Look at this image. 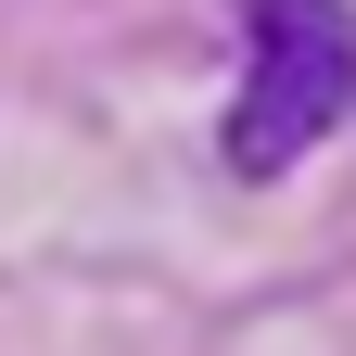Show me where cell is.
<instances>
[{"label": "cell", "mask_w": 356, "mask_h": 356, "mask_svg": "<svg viewBox=\"0 0 356 356\" xmlns=\"http://www.w3.org/2000/svg\"><path fill=\"white\" fill-rule=\"evenodd\" d=\"M229 178H293L331 127H356V0H229Z\"/></svg>", "instance_id": "6da1fadb"}]
</instances>
